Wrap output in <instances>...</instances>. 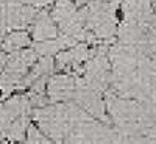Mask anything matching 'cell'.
<instances>
[{
  "instance_id": "obj_14",
  "label": "cell",
  "mask_w": 156,
  "mask_h": 144,
  "mask_svg": "<svg viewBox=\"0 0 156 144\" xmlns=\"http://www.w3.org/2000/svg\"><path fill=\"white\" fill-rule=\"evenodd\" d=\"M19 144H55L50 138H47L41 130H39L34 124H30L27 128V135H25V139Z\"/></svg>"
},
{
  "instance_id": "obj_12",
  "label": "cell",
  "mask_w": 156,
  "mask_h": 144,
  "mask_svg": "<svg viewBox=\"0 0 156 144\" xmlns=\"http://www.w3.org/2000/svg\"><path fill=\"white\" fill-rule=\"evenodd\" d=\"M28 125H30V114L19 116L17 119H14L9 124V127L6 128L5 139H8L9 142H14V144L22 142L25 139V135H27Z\"/></svg>"
},
{
  "instance_id": "obj_13",
  "label": "cell",
  "mask_w": 156,
  "mask_h": 144,
  "mask_svg": "<svg viewBox=\"0 0 156 144\" xmlns=\"http://www.w3.org/2000/svg\"><path fill=\"white\" fill-rule=\"evenodd\" d=\"M75 13H76V5L73 2H70V0H56L53 9L50 11V17L59 27L61 24L67 22Z\"/></svg>"
},
{
  "instance_id": "obj_1",
  "label": "cell",
  "mask_w": 156,
  "mask_h": 144,
  "mask_svg": "<svg viewBox=\"0 0 156 144\" xmlns=\"http://www.w3.org/2000/svg\"><path fill=\"white\" fill-rule=\"evenodd\" d=\"M33 119L36 121V127L50 138L55 144H62L64 138L78 124L90 121L86 111H83L75 102H59L44 105L41 108L33 110Z\"/></svg>"
},
{
  "instance_id": "obj_3",
  "label": "cell",
  "mask_w": 156,
  "mask_h": 144,
  "mask_svg": "<svg viewBox=\"0 0 156 144\" xmlns=\"http://www.w3.org/2000/svg\"><path fill=\"white\" fill-rule=\"evenodd\" d=\"M117 0H95L84 8V27L92 30L97 38H112L115 35Z\"/></svg>"
},
{
  "instance_id": "obj_9",
  "label": "cell",
  "mask_w": 156,
  "mask_h": 144,
  "mask_svg": "<svg viewBox=\"0 0 156 144\" xmlns=\"http://www.w3.org/2000/svg\"><path fill=\"white\" fill-rule=\"evenodd\" d=\"M31 36L36 42L48 41V39H55L58 36V27L56 24L51 20L48 11L42 9L41 13H37L34 20L31 22Z\"/></svg>"
},
{
  "instance_id": "obj_6",
  "label": "cell",
  "mask_w": 156,
  "mask_h": 144,
  "mask_svg": "<svg viewBox=\"0 0 156 144\" xmlns=\"http://www.w3.org/2000/svg\"><path fill=\"white\" fill-rule=\"evenodd\" d=\"M86 85L89 88H92L98 93L105 91L106 86L109 85L111 80V72H109V61L106 54L100 49L97 52V55L90 57L89 61L84 66V78Z\"/></svg>"
},
{
  "instance_id": "obj_15",
  "label": "cell",
  "mask_w": 156,
  "mask_h": 144,
  "mask_svg": "<svg viewBox=\"0 0 156 144\" xmlns=\"http://www.w3.org/2000/svg\"><path fill=\"white\" fill-rule=\"evenodd\" d=\"M6 60H8V55L5 54L2 49H0V74L3 72V68H5V64H6Z\"/></svg>"
},
{
  "instance_id": "obj_8",
  "label": "cell",
  "mask_w": 156,
  "mask_h": 144,
  "mask_svg": "<svg viewBox=\"0 0 156 144\" xmlns=\"http://www.w3.org/2000/svg\"><path fill=\"white\" fill-rule=\"evenodd\" d=\"M90 57H92V52H89L87 44L81 42V44L72 46V49L69 50H61L59 54H56L55 68L66 72L70 69H78Z\"/></svg>"
},
{
  "instance_id": "obj_16",
  "label": "cell",
  "mask_w": 156,
  "mask_h": 144,
  "mask_svg": "<svg viewBox=\"0 0 156 144\" xmlns=\"http://www.w3.org/2000/svg\"><path fill=\"white\" fill-rule=\"evenodd\" d=\"M86 2H89V0H75V5H76V6H81V5H84Z\"/></svg>"
},
{
  "instance_id": "obj_2",
  "label": "cell",
  "mask_w": 156,
  "mask_h": 144,
  "mask_svg": "<svg viewBox=\"0 0 156 144\" xmlns=\"http://www.w3.org/2000/svg\"><path fill=\"white\" fill-rule=\"evenodd\" d=\"M62 144H126V138L117 128L90 119L75 125Z\"/></svg>"
},
{
  "instance_id": "obj_5",
  "label": "cell",
  "mask_w": 156,
  "mask_h": 144,
  "mask_svg": "<svg viewBox=\"0 0 156 144\" xmlns=\"http://www.w3.org/2000/svg\"><path fill=\"white\" fill-rule=\"evenodd\" d=\"M73 100L89 116H94L100 121H106V113H105L106 107H105V100L101 97V93L89 88L83 78H76Z\"/></svg>"
},
{
  "instance_id": "obj_7",
  "label": "cell",
  "mask_w": 156,
  "mask_h": 144,
  "mask_svg": "<svg viewBox=\"0 0 156 144\" xmlns=\"http://www.w3.org/2000/svg\"><path fill=\"white\" fill-rule=\"evenodd\" d=\"M76 85V77L70 74H56L48 77L45 94L50 103H59V102H69L73 99Z\"/></svg>"
},
{
  "instance_id": "obj_10",
  "label": "cell",
  "mask_w": 156,
  "mask_h": 144,
  "mask_svg": "<svg viewBox=\"0 0 156 144\" xmlns=\"http://www.w3.org/2000/svg\"><path fill=\"white\" fill-rule=\"evenodd\" d=\"M76 41H73L72 38L66 36V35H58L55 39H48V41H42V42H36L33 50L36 55L41 57H53L56 54H59L61 50L75 46Z\"/></svg>"
},
{
  "instance_id": "obj_11",
  "label": "cell",
  "mask_w": 156,
  "mask_h": 144,
  "mask_svg": "<svg viewBox=\"0 0 156 144\" xmlns=\"http://www.w3.org/2000/svg\"><path fill=\"white\" fill-rule=\"evenodd\" d=\"M30 42H31V38L27 31L16 30V31H11L9 35H5L0 46H2V50L5 54H14V52H19L22 49H27Z\"/></svg>"
},
{
  "instance_id": "obj_4",
  "label": "cell",
  "mask_w": 156,
  "mask_h": 144,
  "mask_svg": "<svg viewBox=\"0 0 156 144\" xmlns=\"http://www.w3.org/2000/svg\"><path fill=\"white\" fill-rule=\"evenodd\" d=\"M36 60L37 55L33 49H22L11 54V57L6 60L3 72L0 74V89H2L3 96L11 94L14 89L19 88L22 78L27 75Z\"/></svg>"
}]
</instances>
